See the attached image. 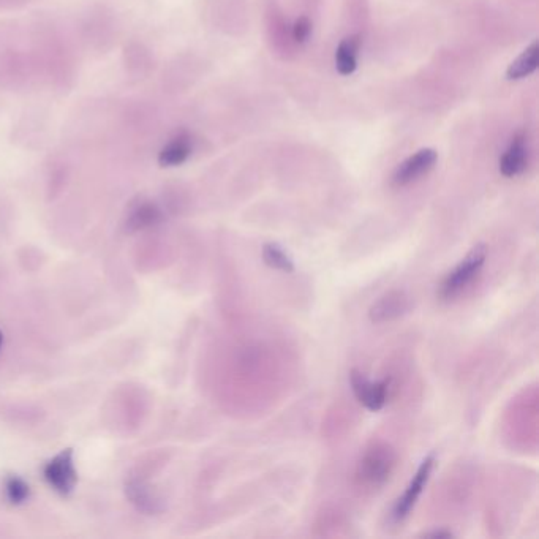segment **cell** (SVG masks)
<instances>
[{
  "mask_svg": "<svg viewBox=\"0 0 539 539\" xmlns=\"http://www.w3.org/2000/svg\"><path fill=\"white\" fill-rule=\"evenodd\" d=\"M397 453L386 441H372L359 457L356 481L369 489L385 486L396 470Z\"/></svg>",
  "mask_w": 539,
  "mask_h": 539,
  "instance_id": "obj_1",
  "label": "cell"
},
{
  "mask_svg": "<svg viewBox=\"0 0 539 539\" xmlns=\"http://www.w3.org/2000/svg\"><path fill=\"white\" fill-rule=\"evenodd\" d=\"M487 260V245L476 244L467 257L457 264L453 271L449 272L448 276L441 282L438 296L441 301H453L459 298L460 294L464 293L476 277L483 271L484 264Z\"/></svg>",
  "mask_w": 539,
  "mask_h": 539,
  "instance_id": "obj_2",
  "label": "cell"
},
{
  "mask_svg": "<svg viewBox=\"0 0 539 539\" xmlns=\"http://www.w3.org/2000/svg\"><path fill=\"white\" fill-rule=\"evenodd\" d=\"M435 462L437 460H435L434 454H429L421 462L415 476L408 483L404 494H402V497L397 498V502L394 503L391 513L392 521L399 524V522H404L410 516L411 511H413L416 503H418L419 497L423 494L424 487L429 483L430 475L434 472Z\"/></svg>",
  "mask_w": 539,
  "mask_h": 539,
  "instance_id": "obj_3",
  "label": "cell"
},
{
  "mask_svg": "<svg viewBox=\"0 0 539 539\" xmlns=\"http://www.w3.org/2000/svg\"><path fill=\"white\" fill-rule=\"evenodd\" d=\"M46 481L49 486L56 490L62 497H68L73 494L76 483H78V472L73 460V449L67 448L57 454L54 459L49 460L43 470Z\"/></svg>",
  "mask_w": 539,
  "mask_h": 539,
  "instance_id": "obj_4",
  "label": "cell"
},
{
  "mask_svg": "<svg viewBox=\"0 0 539 539\" xmlns=\"http://www.w3.org/2000/svg\"><path fill=\"white\" fill-rule=\"evenodd\" d=\"M350 383L351 389L355 392V397L362 407H366L369 411L383 410L389 397V383L391 381L388 378L372 381L359 370L353 369L350 372Z\"/></svg>",
  "mask_w": 539,
  "mask_h": 539,
  "instance_id": "obj_5",
  "label": "cell"
},
{
  "mask_svg": "<svg viewBox=\"0 0 539 539\" xmlns=\"http://www.w3.org/2000/svg\"><path fill=\"white\" fill-rule=\"evenodd\" d=\"M410 294L405 290H391L370 306L369 320L375 325H385L405 317L411 310Z\"/></svg>",
  "mask_w": 539,
  "mask_h": 539,
  "instance_id": "obj_6",
  "label": "cell"
},
{
  "mask_svg": "<svg viewBox=\"0 0 539 539\" xmlns=\"http://www.w3.org/2000/svg\"><path fill=\"white\" fill-rule=\"evenodd\" d=\"M437 160V152L430 149V147L415 152L405 162L397 166V170L392 174V184L397 185V187H405L411 182L418 181V179L426 176L429 171L434 170Z\"/></svg>",
  "mask_w": 539,
  "mask_h": 539,
  "instance_id": "obj_7",
  "label": "cell"
},
{
  "mask_svg": "<svg viewBox=\"0 0 539 539\" xmlns=\"http://www.w3.org/2000/svg\"><path fill=\"white\" fill-rule=\"evenodd\" d=\"M528 163V149L524 133L514 136L505 154L500 159V173L505 178H516L524 173Z\"/></svg>",
  "mask_w": 539,
  "mask_h": 539,
  "instance_id": "obj_8",
  "label": "cell"
},
{
  "mask_svg": "<svg viewBox=\"0 0 539 539\" xmlns=\"http://www.w3.org/2000/svg\"><path fill=\"white\" fill-rule=\"evenodd\" d=\"M193 154V138L189 133H178L173 136L159 152V165L162 168H174L184 165Z\"/></svg>",
  "mask_w": 539,
  "mask_h": 539,
  "instance_id": "obj_9",
  "label": "cell"
},
{
  "mask_svg": "<svg viewBox=\"0 0 539 539\" xmlns=\"http://www.w3.org/2000/svg\"><path fill=\"white\" fill-rule=\"evenodd\" d=\"M359 48H361V40L358 35L343 38L336 51V68L337 72L342 76H350L356 72L358 68Z\"/></svg>",
  "mask_w": 539,
  "mask_h": 539,
  "instance_id": "obj_10",
  "label": "cell"
},
{
  "mask_svg": "<svg viewBox=\"0 0 539 539\" xmlns=\"http://www.w3.org/2000/svg\"><path fill=\"white\" fill-rule=\"evenodd\" d=\"M538 64L539 45L538 42H535L528 46L524 53L517 57L513 64L509 65L506 76H508V80L511 81L524 80V78H527V76L536 72Z\"/></svg>",
  "mask_w": 539,
  "mask_h": 539,
  "instance_id": "obj_11",
  "label": "cell"
},
{
  "mask_svg": "<svg viewBox=\"0 0 539 539\" xmlns=\"http://www.w3.org/2000/svg\"><path fill=\"white\" fill-rule=\"evenodd\" d=\"M162 211H160L154 203L144 201V203L138 204L133 211L130 212L129 220H127V227L130 230H143V228L152 227L162 220Z\"/></svg>",
  "mask_w": 539,
  "mask_h": 539,
  "instance_id": "obj_12",
  "label": "cell"
},
{
  "mask_svg": "<svg viewBox=\"0 0 539 539\" xmlns=\"http://www.w3.org/2000/svg\"><path fill=\"white\" fill-rule=\"evenodd\" d=\"M263 261L266 266L276 271L285 272V274H291L294 272L293 258L288 255L287 250L283 249L282 245L277 242H268L263 247Z\"/></svg>",
  "mask_w": 539,
  "mask_h": 539,
  "instance_id": "obj_13",
  "label": "cell"
},
{
  "mask_svg": "<svg viewBox=\"0 0 539 539\" xmlns=\"http://www.w3.org/2000/svg\"><path fill=\"white\" fill-rule=\"evenodd\" d=\"M5 497L10 505H23L31 497L29 484L19 476H10V478L5 479Z\"/></svg>",
  "mask_w": 539,
  "mask_h": 539,
  "instance_id": "obj_14",
  "label": "cell"
},
{
  "mask_svg": "<svg viewBox=\"0 0 539 539\" xmlns=\"http://www.w3.org/2000/svg\"><path fill=\"white\" fill-rule=\"evenodd\" d=\"M310 35H312V21L307 16H301V18L296 19V23L293 26L294 42L302 45V43H306L309 40Z\"/></svg>",
  "mask_w": 539,
  "mask_h": 539,
  "instance_id": "obj_15",
  "label": "cell"
},
{
  "mask_svg": "<svg viewBox=\"0 0 539 539\" xmlns=\"http://www.w3.org/2000/svg\"><path fill=\"white\" fill-rule=\"evenodd\" d=\"M423 536L424 538L448 539V538H453L454 533L449 532V530H434V532L424 533Z\"/></svg>",
  "mask_w": 539,
  "mask_h": 539,
  "instance_id": "obj_16",
  "label": "cell"
},
{
  "mask_svg": "<svg viewBox=\"0 0 539 539\" xmlns=\"http://www.w3.org/2000/svg\"><path fill=\"white\" fill-rule=\"evenodd\" d=\"M2 339H4V337H2V332H0V345H2Z\"/></svg>",
  "mask_w": 539,
  "mask_h": 539,
  "instance_id": "obj_17",
  "label": "cell"
}]
</instances>
